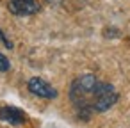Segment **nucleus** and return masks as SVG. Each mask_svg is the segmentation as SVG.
Returning <instances> with one entry per match:
<instances>
[{
  "instance_id": "1",
  "label": "nucleus",
  "mask_w": 130,
  "mask_h": 128,
  "mask_svg": "<svg viewBox=\"0 0 130 128\" xmlns=\"http://www.w3.org/2000/svg\"><path fill=\"white\" fill-rule=\"evenodd\" d=\"M98 85H100V80L94 75L87 73V75L77 77L70 87V100L75 105V108L82 119H89L91 114L94 112L93 100H94V94L98 91Z\"/></svg>"
},
{
  "instance_id": "2",
  "label": "nucleus",
  "mask_w": 130,
  "mask_h": 128,
  "mask_svg": "<svg viewBox=\"0 0 130 128\" xmlns=\"http://www.w3.org/2000/svg\"><path fill=\"white\" fill-rule=\"evenodd\" d=\"M116 101H118V93H116L114 85L107 84V82H100L98 91H96L94 100H93V110L94 112H105Z\"/></svg>"
},
{
  "instance_id": "3",
  "label": "nucleus",
  "mask_w": 130,
  "mask_h": 128,
  "mask_svg": "<svg viewBox=\"0 0 130 128\" xmlns=\"http://www.w3.org/2000/svg\"><path fill=\"white\" fill-rule=\"evenodd\" d=\"M27 87H29V91H30L32 94H36V96H39V98H45V100H54V98H57V89L52 87L46 80H43V78H39V77H32V78L29 80Z\"/></svg>"
},
{
  "instance_id": "4",
  "label": "nucleus",
  "mask_w": 130,
  "mask_h": 128,
  "mask_svg": "<svg viewBox=\"0 0 130 128\" xmlns=\"http://www.w3.org/2000/svg\"><path fill=\"white\" fill-rule=\"evenodd\" d=\"M7 7L14 16H30L39 11V4L36 0H9Z\"/></svg>"
},
{
  "instance_id": "5",
  "label": "nucleus",
  "mask_w": 130,
  "mask_h": 128,
  "mask_svg": "<svg viewBox=\"0 0 130 128\" xmlns=\"http://www.w3.org/2000/svg\"><path fill=\"white\" fill-rule=\"evenodd\" d=\"M0 121H6L9 124H23L27 121V116L18 107L4 105V107H0Z\"/></svg>"
},
{
  "instance_id": "6",
  "label": "nucleus",
  "mask_w": 130,
  "mask_h": 128,
  "mask_svg": "<svg viewBox=\"0 0 130 128\" xmlns=\"http://www.w3.org/2000/svg\"><path fill=\"white\" fill-rule=\"evenodd\" d=\"M9 68H11V64H9V59L4 55V53H0V71H9Z\"/></svg>"
},
{
  "instance_id": "7",
  "label": "nucleus",
  "mask_w": 130,
  "mask_h": 128,
  "mask_svg": "<svg viewBox=\"0 0 130 128\" xmlns=\"http://www.w3.org/2000/svg\"><path fill=\"white\" fill-rule=\"evenodd\" d=\"M0 41H2V43H4L7 48H13V43H11V41H9L6 36H4V32H2V30H0Z\"/></svg>"
}]
</instances>
